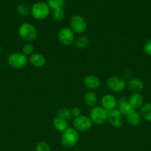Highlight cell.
Here are the masks:
<instances>
[{
	"mask_svg": "<svg viewBox=\"0 0 151 151\" xmlns=\"http://www.w3.org/2000/svg\"><path fill=\"white\" fill-rule=\"evenodd\" d=\"M16 12L22 16H27L30 13V8L25 4H21L16 7Z\"/></svg>",
	"mask_w": 151,
	"mask_h": 151,
	"instance_id": "cb8c5ba5",
	"label": "cell"
},
{
	"mask_svg": "<svg viewBox=\"0 0 151 151\" xmlns=\"http://www.w3.org/2000/svg\"><path fill=\"white\" fill-rule=\"evenodd\" d=\"M140 114L145 120L151 122V103H146L142 106Z\"/></svg>",
	"mask_w": 151,
	"mask_h": 151,
	"instance_id": "ffe728a7",
	"label": "cell"
},
{
	"mask_svg": "<svg viewBox=\"0 0 151 151\" xmlns=\"http://www.w3.org/2000/svg\"><path fill=\"white\" fill-rule=\"evenodd\" d=\"M58 116L67 121L68 119H70L73 116L71 110L66 109V108H63V109H61L59 110V111H58Z\"/></svg>",
	"mask_w": 151,
	"mask_h": 151,
	"instance_id": "7402d4cb",
	"label": "cell"
},
{
	"mask_svg": "<svg viewBox=\"0 0 151 151\" xmlns=\"http://www.w3.org/2000/svg\"><path fill=\"white\" fill-rule=\"evenodd\" d=\"M102 107L107 111H110L115 109L117 106V100L114 96L111 94H106L102 98Z\"/></svg>",
	"mask_w": 151,
	"mask_h": 151,
	"instance_id": "8fae6325",
	"label": "cell"
},
{
	"mask_svg": "<svg viewBox=\"0 0 151 151\" xmlns=\"http://www.w3.org/2000/svg\"><path fill=\"white\" fill-rule=\"evenodd\" d=\"M8 64L14 69H22L28 63V58L21 52H13L7 58Z\"/></svg>",
	"mask_w": 151,
	"mask_h": 151,
	"instance_id": "277c9868",
	"label": "cell"
},
{
	"mask_svg": "<svg viewBox=\"0 0 151 151\" xmlns=\"http://www.w3.org/2000/svg\"><path fill=\"white\" fill-rule=\"evenodd\" d=\"M58 38L61 44L65 46L71 45L75 41L73 31L69 27H64L61 29L58 35Z\"/></svg>",
	"mask_w": 151,
	"mask_h": 151,
	"instance_id": "9c48e42d",
	"label": "cell"
},
{
	"mask_svg": "<svg viewBox=\"0 0 151 151\" xmlns=\"http://www.w3.org/2000/svg\"><path fill=\"white\" fill-rule=\"evenodd\" d=\"M84 103L90 107H94L97 103V96L93 91H88L84 94Z\"/></svg>",
	"mask_w": 151,
	"mask_h": 151,
	"instance_id": "ac0fdd59",
	"label": "cell"
},
{
	"mask_svg": "<svg viewBox=\"0 0 151 151\" xmlns=\"http://www.w3.org/2000/svg\"><path fill=\"white\" fill-rule=\"evenodd\" d=\"M53 18L56 22H62L65 17V13L63 9H57L53 10Z\"/></svg>",
	"mask_w": 151,
	"mask_h": 151,
	"instance_id": "d4e9b609",
	"label": "cell"
},
{
	"mask_svg": "<svg viewBox=\"0 0 151 151\" xmlns=\"http://www.w3.org/2000/svg\"><path fill=\"white\" fill-rule=\"evenodd\" d=\"M122 115L118 109H115L107 111V120L112 126L115 128H119L123 125V120L121 118Z\"/></svg>",
	"mask_w": 151,
	"mask_h": 151,
	"instance_id": "30bf717a",
	"label": "cell"
},
{
	"mask_svg": "<svg viewBox=\"0 0 151 151\" xmlns=\"http://www.w3.org/2000/svg\"><path fill=\"white\" fill-rule=\"evenodd\" d=\"M47 4L50 10L63 9L65 4V0H47Z\"/></svg>",
	"mask_w": 151,
	"mask_h": 151,
	"instance_id": "44dd1931",
	"label": "cell"
},
{
	"mask_svg": "<svg viewBox=\"0 0 151 151\" xmlns=\"http://www.w3.org/2000/svg\"><path fill=\"white\" fill-rule=\"evenodd\" d=\"M70 29L76 33H82L87 29L86 20L80 15H74L70 19Z\"/></svg>",
	"mask_w": 151,
	"mask_h": 151,
	"instance_id": "52a82bcc",
	"label": "cell"
},
{
	"mask_svg": "<svg viewBox=\"0 0 151 151\" xmlns=\"http://www.w3.org/2000/svg\"><path fill=\"white\" fill-rule=\"evenodd\" d=\"M107 86L108 88L113 92H120L125 88L126 82L122 78L113 76L108 79Z\"/></svg>",
	"mask_w": 151,
	"mask_h": 151,
	"instance_id": "ba28073f",
	"label": "cell"
},
{
	"mask_svg": "<svg viewBox=\"0 0 151 151\" xmlns=\"http://www.w3.org/2000/svg\"><path fill=\"white\" fill-rule=\"evenodd\" d=\"M33 52H34L33 46L31 44H29V43L25 44V45L23 47V48H22V53L26 56L31 55L33 54Z\"/></svg>",
	"mask_w": 151,
	"mask_h": 151,
	"instance_id": "484cf974",
	"label": "cell"
},
{
	"mask_svg": "<svg viewBox=\"0 0 151 151\" xmlns=\"http://www.w3.org/2000/svg\"><path fill=\"white\" fill-rule=\"evenodd\" d=\"M118 109L119 111V112L121 113V114L124 115V116H127L132 111H133L134 109H133L131 106H130V103L128 102V100H126L125 98H120L118 100Z\"/></svg>",
	"mask_w": 151,
	"mask_h": 151,
	"instance_id": "5bb4252c",
	"label": "cell"
},
{
	"mask_svg": "<svg viewBox=\"0 0 151 151\" xmlns=\"http://www.w3.org/2000/svg\"><path fill=\"white\" fill-rule=\"evenodd\" d=\"M53 123L56 130H57L58 131H60V132H63L68 128L67 121L59 117V116H57V117L53 119Z\"/></svg>",
	"mask_w": 151,
	"mask_h": 151,
	"instance_id": "d6986e66",
	"label": "cell"
},
{
	"mask_svg": "<svg viewBox=\"0 0 151 151\" xmlns=\"http://www.w3.org/2000/svg\"><path fill=\"white\" fill-rule=\"evenodd\" d=\"M128 87L130 90L135 91V93H139L144 90V83L139 78H132L129 81Z\"/></svg>",
	"mask_w": 151,
	"mask_h": 151,
	"instance_id": "9a60e30c",
	"label": "cell"
},
{
	"mask_svg": "<svg viewBox=\"0 0 151 151\" xmlns=\"http://www.w3.org/2000/svg\"><path fill=\"white\" fill-rule=\"evenodd\" d=\"M75 44L76 47L79 49H84L89 45L88 38L85 36H80L76 39Z\"/></svg>",
	"mask_w": 151,
	"mask_h": 151,
	"instance_id": "603a6c76",
	"label": "cell"
},
{
	"mask_svg": "<svg viewBox=\"0 0 151 151\" xmlns=\"http://www.w3.org/2000/svg\"><path fill=\"white\" fill-rule=\"evenodd\" d=\"M90 118L96 125H102L107 120V111L99 106H94L90 111Z\"/></svg>",
	"mask_w": 151,
	"mask_h": 151,
	"instance_id": "5b68a950",
	"label": "cell"
},
{
	"mask_svg": "<svg viewBox=\"0 0 151 151\" xmlns=\"http://www.w3.org/2000/svg\"><path fill=\"white\" fill-rule=\"evenodd\" d=\"M84 84L87 88L90 90L97 89L100 86V79L94 75H89L84 79Z\"/></svg>",
	"mask_w": 151,
	"mask_h": 151,
	"instance_id": "7c38bea8",
	"label": "cell"
},
{
	"mask_svg": "<svg viewBox=\"0 0 151 151\" xmlns=\"http://www.w3.org/2000/svg\"><path fill=\"white\" fill-rule=\"evenodd\" d=\"M71 111H72L73 116H74L75 117H77V116L81 115V109H80L79 108H78V107L73 108V109L71 110Z\"/></svg>",
	"mask_w": 151,
	"mask_h": 151,
	"instance_id": "f1b7e54d",
	"label": "cell"
},
{
	"mask_svg": "<svg viewBox=\"0 0 151 151\" xmlns=\"http://www.w3.org/2000/svg\"><path fill=\"white\" fill-rule=\"evenodd\" d=\"M50 8L48 4L44 1H37L30 7V14L37 20H43L49 16Z\"/></svg>",
	"mask_w": 151,
	"mask_h": 151,
	"instance_id": "6da1fadb",
	"label": "cell"
},
{
	"mask_svg": "<svg viewBox=\"0 0 151 151\" xmlns=\"http://www.w3.org/2000/svg\"><path fill=\"white\" fill-rule=\"evenodd\" d=\"M78 141V131L73 128H68L62 132L61 137V142L64 147H73L77 144Z\"/></svg>",
	"mask_w": 151,
	"mask_h": 151,
	"instance_id": "7a4b0ae2",
	"label": "cell"
},
{
	"mask_svg": "<svg viewBox=\"0 0 151 151\" xmlns=\"http://www.w3.org/2000/svg\"><path fill=\"white\" fill-rule=\"evenodd\" d=\"M91 119L85 115H80L73 119V125L76 131H87L93 126Z\"/></svg>",
	"mask_w": 151,
	"mask_h": 151,
	"instance_id": "8992f818",
	"label": "cell"
},
{
	"mask_svg": "<svg viewBox=\"0 0 151 151\" xmlns=\"http://www.w3.org/2000/svg\"><path fill=\"white\" fill-rule=\"evenodd\" d=\"M0 52H1V47H0Z\"/></svg>",
	"mask_w": 151,
	"mask_h": 151,
	"instance_id": "f546056e",
	"label": "cell"
},
{
	"mask_svg": "<svg viewBox=\"0 0 151 151\" xmlns=\"http://www.w3.org/2000/svg\"><path fill=\"white\" fill-rule=\"evenodd\" d=\"M30 63L35 67L40 68L46 64V58L43 55L40 53H33L29 58Z\"/></svg>",
	"mask_w": 151,
	"mask_h": 151,
	"instance_id": "4fadbf2b",
	"label": "cell"
},
{
	"mask_svg": "<svg viewBox=\"0 0 151 151\" xmlns=\"http://www.w3.org/2000/svg\"><path fill=\"white\" fill-rule=\"evenodd\" d=\"M18 32L20 38L27 42L34 41L37 36L36 29L33 25L30 23H24L21 24Z\"/></svg>",
	"mask_w": 151,
	"mask_h": 151,
	"instance_id": "3957f363",
	"label": "cell"
},
{
	"mask_svg": "<svg viewBox=\"0 0 151 151\" xmlns=\"http://www.w3.org/2000/svg\"><path fill=\"white\" fill-rule=\"evenodd\" d=\"M36 151H50V147L45 142H41L36 146Z\"/></svg>",
	"mask_w": 151,
	"mask_h": 151,
	"instance_id": "4316f807",
	"label": "cell"
},
{
	"mask_svg": "<svg viewBox=\"0 0 151 151\" xmlns=\"http://www.w3.org/2000/svg\"><path fill=\"white\" fill-rule=\"evenodd\" d=\"M126 119H127L129 125H130L131 126H138L141 123L142 116H141L140 114L134 109L128 115L126 116Z\"/></svg>",
	"mask_w": 151,
	"mask_h": 151,
	"instance_id": "e0dca14e",
	"label": "cell"
},
{
	"mask_svg": "<svg viewBox=\"0 0 151 151\" xmlns=\"http://www.w3.org/2000/svg\"><path fill=\"white\" fill-rule=\"evenodd\" d=\"M128 102L133 109H139L143 106L144 98L143 96L139 93H134L129 97Z\"/></svg>",
	"mask_w": 151,
	"mask_h": 151,
	"instance_id": "2e32d148",
	"label": "cell"
},
{
	"mask_svg": "<svg viewBox=\"0 0 151 151\" xmlns=\"http://www.w3.org/2000/svg\"><path fill=\"white\" fill-rule=\"evenodd\" d=\"M144 52L146 55L148 56H151V39L147 40L146 42L144 43L143 47Z\"/></svg>",
	"mask_w": 151,
	"mask_h": 151,
	"instance_id": "83f0119b",
	"label": "cell"
}]
</instances>
